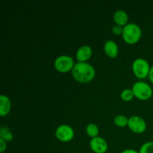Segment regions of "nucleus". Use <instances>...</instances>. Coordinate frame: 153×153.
Instances as JSON below:
<instances>
[{
	"label": "nucleus",
	"instance_id": "17",
	"mask_svg": "<svg viewBox=\"0 0 153 153\" xmlns=\"http://www.w3.org/2000/svg\"><path fill=\"white\" fill-rule=\"evenodd\" d=\"M139 153H153V142L149 141L143 143L139 150Z\"/></svg>",
	"mask_w": 153,
	"mask_h": 153
},
{
	"label": "nucleus",
	"instance_id": "13",
	"mask_svg": "<svg viewBox=\"0 0 153 153\" xmlns=\"http://www.w3.org/2000/svg\"><path fill=\"white\" fill-rule=\"evenodd\" d=\"M99 131L100 130H99L98 126L95 123H90L87 126L86 133L89 137H92V138L98 137Z\"/></svg>",
	"mask_w": 153,
	"mask_h": 153
},
{
	"label": "nucleus",
	"instance_id": "14",
	"mask_svg": "<svg viewBox=\"0 0 153 153\" xmlns=\"http://www.w3.org/2000/svg\"><path fill=\"white\" fill-rule=\"evenodd\" d=\"M0 139H2L4 141H10L13 139V134L8 128L5 126H1L0 128Z\"/></svg>",
	"mask_w": 153,
	"mask_h": 153
},
{
	"label": "nucleus",
	"instance_id": "21",
	"mask_svg": "<svg viewBox=\"0 0 153 153\" xmlns=\"http://www.w3.org/2000/svg\"><path fill=\"white\" fill-rule=\"evenodd\" d=\"M149 79L153 85V66L152 67H151L150 72H149Z\"/></svg>",
	"mask_w": 153,
	"mask_h": 153
},
{
	"label": "nucleus",
	"instance_id": "2",
	"mask_svg": "<svg viewBox=\"0 0 153 153\" xmlns=\"http://www.w3.org/2000/svg\"><path fill=\"white\" fill-rule=\"evenodd\" d=\"M141 28L135 23H128L123 28L122 37L127 44L137 43L141 38Z\"/></svg>",
	"mask_w": 153,
	"mask_h": 153
},
{
	"label": "nucleus",
	"instance_id": "10",
	"mask_svg": "<svg viewBox=\"0 0 153 153\" xmlns=\"http://www.w3.org/2000/svg\"><path fill=\"white\" fill-rule=\"evenodd\" d=\"M104 51L109 58H115L117 57L119 49H118V46L116 42L112 40H109L105 43Z\"/></svg>",
	"mask_w": 153,
	"mask_h": 153
},
{
	"label": "nucleus",
	"instance_id": "19",
	"mask_svg": "<svg viewBox=\"0 0 153 153\" xmlns=\"http://www.w3.org/2000/svg\"><path fill=\"white\" fill-rule=\"evenodd\" d=\"M7 149V144H6V141H4L2 139H0V152L2 153Z\"/></svg>",
	"mask_w": 153,
	"mask_h": 153
},
{
	"label": "nucleus",
	"instance_id": "11",
	"mask_svg": "<svg viewBox=\"0 0 153 153\" xmlns=\"http://www.w3.org/2000/svg\"><path fill=\"white\" fill-rule=\"evenodd\" d=\"M11 108L10 100L7 96H0V116L5 117L9 114Z\"/></svg>",
	"mask_w": 153,
	"mask_h": 153
},
{
	"label": "nucleus",
	"instance_id": "15",
	"mask_svg": "<svg viewBox=\"0 0 153 153\" xmlns=\"http://www.w3.org/2000/svg\"><path fill=\"white\" fill-rule=\"evenodd\" d=\"M114 122L117 126L123 128V127L128 126V118H127V117H126L125 115H117V116L115 117Z\"/></svg>",
	"mask_w": 153,
	"mask_h": 153
},
{
	"label": "nucleus",
	"instance_id": "6",
	"mask_svg": "<svg viewBox=\"0 0 153 153\" xmlns=\"http://www.w3.org/2000/svg\"><path fill=\"white\" fill-rule=\"evenodd\" d=\"M74 130L70 126L63 124L59 126L55 131L57 139L62 142H70L74 137Z\"/></svg>",
	"mask_w": 153,
	"mask_h": 153
},
{
	"label": "nucleus",
	"instance_id": "4",
	"mask_svg": "<svg viewBox=\"0 0 153 153\" xmlns=\"http://www.w3.org/2000/svg\"><path fill=\"white\" fill-rule=\"evenodd\" d=\"M134 97L140 100H148L152 96V89L150 85L144 82H137L131 88Z\"/></svg>",
	"mask_w": 153,
	"mask_h": 153
},
{
	"label": "nucleus",
	"instance_id": "9",
	"mask_svg": "<svg viewBox=\"0 0 153 153\" xmlns=\"http://www.w3.org/2000/svg\"><path fill=\"white\" fill-rule=\"evenodd\" d=\"M92 54L93 51L91 46L84 45L79 47L76 52V59L79 62H87L91 58Z\"/></svg>",
	"mask_w": 153,
	"mask_h": 153
},
{
	"label": "nucleus",
	"instance_id": "8",
	"mask_svg": "<svg viewBox=\"0 0 153 153\" xmlns=\"http://www.w3.org/2000/svg\"><path fill=\"white\" fill-rule=\"evenodd\" d=\"M90 147L94 153H105L108 149V145L105 139L98 136L91 139Z\"/></svg>",
	"mask_w": 153,
	"mask_h": 153
},
{
	"label": "nucleus",
	"instance_id": "5",
	"mask_svg": "<svg viewBox=\"0 0 153 153\" xmlns=\"http://www.w3.org/2000/svg\"><path fill=\"white\" fill-rule=\"evenodd\" d=\"M74 65L73 58L68 55H61L58 57L54 62V67L55 70L61 73H66L72 71Z\"/></svg>",
	"mask_w": 153,
	"mask_h": 153
},
{
	"label": "nucleus",
	"instance_id": "20",
	"mask_svg": "<svg viewBox=\"0 0 153 153\" xmlns=\"http://www.w3.org/2000/svg\"><path fill=\"white\" fill-rule=\"evenodd\" d=\"M121 153H139V152L136 151L135 149H125V150L123 151V152Z\"/></svg>",
	"mask_w": 153,
	"mask_h": 153
},
{
	"label": "nucleus",
	"instance_id": "1",
	"mask_svg": "<svg viewBox=\"0 0 153 153\" xmlns=\"http://www.w3.org/2000/svg\"><path fill=\"white\" fill-rule=\"evenodd\" d=\"M72 75L75 80L80 83L86 84L91 82L96 76V70L91 64L87 62H78L75 64L72 70Z\"/></svg>",
	"mask_w": 153,
	"mask_h": 153
},
{
	"label": "nucleus",
	"instance_id": "7",
	"mask_svg": "<svg viewBox=\"0 0 153 153\" xmlns=\"http://www.w3.org/2000/svg\"><path fill=\"white\" fill-rule=\"evenodd\" d=\"M128 127L132 132L142 134L146 129V123L139 116H132L128 119Z\"/></svg>",
	"mask_w": 153,
	"mask_h": 153
},
{
	"label": "nucleus",
	"instance_id": "3",
	"mask_svg": "<svg viewBox=\"0 0 153 153\" xmlns=\"http://www.w3.org/2000/svg\"><path fill=\"white\" fill-rule=\"evenodd\" d=\"M133 73L137 78L140 79H144L149 77L151 67L149 63L144 58H137L132 63Z\"/></svg>",
	"mask_w": 153,
	"mask_h": 153
},
{
	"label": "nucleus",
	"instance_id": "16",
	"mask_svg": "<svg viewBox=\"0 0 153 153\" xmlns=\"http://www.w3.org/2000/svg\"><path fill=\"white\" fill-rule=\"evenodd\" d=\"M120 97L122 99V100H123L124 102H130L131 100H132V99L134 98V96L133 94V91L131 89H127L123 90V91L121 92Z\"/></svg>",
	"mask_w": 153,
	"mask_h": 153
},
{
	"label": "nucleus",
	"instance_id": "12",
	"mask_svg": "<svg viewBox=\"0 0 153 153\" xmlns=\"http://www.w3.org/2000/svg\"><path fill=\"white\" fill-rule=\"evenodd\" d=\"M114 21L115 23L117 24V25H119V26H125L126 25L127 22L128 20V14L126 13V12L124 11L123 10H117L114 12Z\"/></svg>",
	"mask_w": 153,
	"mask_h": 153
},
{
	"label": "nucleus",
	"instance_id": "18",
	"mask_svg": "<svg viewBox=\"0 0 153 153\" xmlns=\"http://www.w3.org/2000/svg\"><path fill=\"white\" fill-rule=\"evenodd\" d=\"M112 33L115 35H120V34H122L123 33V28L119 25H114V26L111 29Z\"/></svg>",
	"mask_w": 153,
	"mask_h": 153
}]
</instances>
